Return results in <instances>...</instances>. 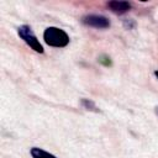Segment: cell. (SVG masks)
Segmentation results:
<instances>
[{"instance_id":"1","label":"cell","mask_w":158,"mask_h":158,"mask_svg":"<svg viewBox=\"0 0 158 158\" xmlns=\"http://www.w3.org/2000/svg\"><path fill=\"white\" fill-rule=\"evenodd\" d=\"M44 42L51 47H65L69 43V36L58 27H47L43 32Z\"/></svg>"},{"instance_id":"2","label":"cell","mask_w":158,"mask_h":158,"mask_svg":"<svg viewBox=\"0 0 158 158\" xmlns=\"http://www.w3.org/2000/svg\"><path fill=\"white\" fill-rule=\"evenodd\" d=\"M17 33L20 36V38H22L25 41V43L27 46H30L35 52L37 53H43V47L42 44L40 43V41L37 40L36 35L33 33L32 28L27 25H22L17 28Z\"/></svg>"},{"instance_id":"3","label":"cell","mask_w":158,"mask_h":158,"mask_svg":"<svg viewBox=\"0 0 158 158\" xmlns=\"http://www.w3.org/2000/svg\"><path fill=\"white\" fill-rule=\"evenodd\" d=\"M83 23L94 28H107L110 27V21L101 15H86L83 17Z\"/></svg>"},{"instance_id":"4","label":"cell","mask_w":158,"mask_h":158,"mask_svg":"<svg viewBox=\"0 0 158 158\" xmlns=\"http://www.w3.org/2000/svg\"><path fill=\"white\" fill-rule=\"evenodd\" d=\"M107 7L116 15H122L127 11L131 10V4L128 1H117V0H114V1H109L107 2Z\"/></svg>"},{"instance_id":"5","label":"cell","mask_w":158,"mask_h":158,"mask_svg":"<svg viewBox=\"0 0 158 158\" xmlns=\"http://www.w3.org/2000/svg\"><path fill=\"white\" fill-rule=\"evenodd\" d=\"M30 152H31L32 158H57V157L53 156L52 153L46 152V151H43V149L38 148V147H33V148H31Z\"/></svg>"},{"instance_id":"6","label":"cell","mask_w":158,"mask_h":158,"mask_svg":"<svg viewBox=\"0 0 158 158\" xmlns=\"http://www.w3.org/2000/svg\"><path fill=\"white\" fill-rule=\"evenodd\" d=\"M81 105H83L84 109H86V110L99 112V109L96 107V105L94 104V101H91V100H89V99H81Z\"/></svg>"},{"instance_id":"7","label":"cell","mask_w":158,"mask_h":158,"mask_svg":"<svg viewBox=\"0 0 158 158\" xmlns=\"http://www.w3.org/2000/svg\"><path fill=\"white\" fill-rule=\"evenodd\" d=\"M123 25H125V27H126L127 30H131V28L135 27V22H133L132 20H128V19H125V20H123Z\"/></svg>"},{"instance_id":"8","label":"cell","mask_w":158,"mask_h":158,"mask_svg":"<svg viewBox=\"0 0 158 158\" xmlns=\"http://www.w3.org/2000/svg\"><path fill=\"white\" fill-rule=\"evenodd\" d=\"M154 75H156V77L158 78V70H156V72H154Z\"/></svg>"},{"instance_id":"9","label":"cell","mask_w":158,"mask_h":158,"mask_svg":"<svg viewBox=\"0 0 158 158\" xmlns=\"http://www.w3.org/2000/svg\"><path fill=\"white\" fill-rule=\"evenodd\" d=\"M156 112H157V115H158V106L156 107Z\"/></svg>"}]
</instances>
